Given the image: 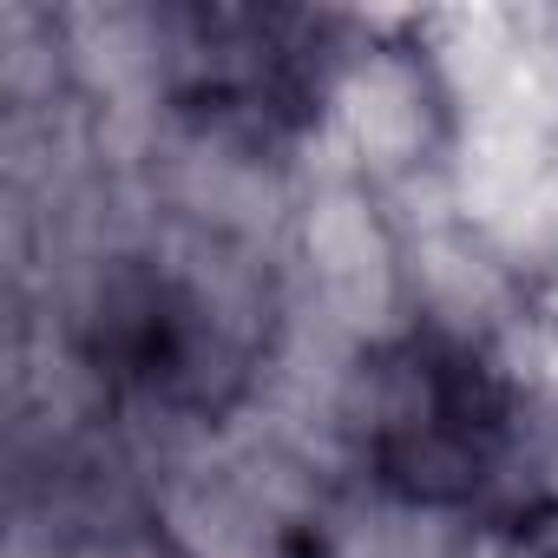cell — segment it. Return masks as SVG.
<instances>
[{"label":"cell","instance_id":"obj_1","mask_svg":"<svg viewBox=\"0 0 558 558\" xmlns=\"http://www.w3.org/2000/svg\"><path fill=\"white\" fill-rule=\"evenodd\" d=\"M349 447L375 499L421 525H519L545 460L525 388L460 329L408 323L349 375Z\"/></svg>","mask_w":558,"mask_h":558},{"label":"cell","instance_id":"obj_2","mask_svg":"<svg viewBox=\"0 0 558 558\" xmlns=\"http://www.w3.org/2000/svg\"><path fill=\"white\" fill-rule=\"evenodd\" d=\"M263 290L210 250H125L80 303V355L99 388L151 414L217 421L250 395Z\"/></svg>","mask_w":558,"mask_h":558},{"label":"cell","instance_id":"obj_3","mask_svg":"<svg viewBox=\"0 0 558 558\" xmlns=\"http://www.w3.org/2000/svg\"><path fill=\"white\" fill-rule=\"evenodd\" d=\"M349 21L296 8H184L171 14L165 99L210 138L290 145L336 106Z\"/></svg>","mask_w":558,"mask_h":558},{"label":"cell","instance_id":"obj_4","mask_svg":"<svg viewBox=\"0 0 558 558\" xmlns=\"http://www.w3.org/2000/svg\"><path fill=\"white\" fill-rule=\"evenodd\" d=\"M388 519H401V506L368 519V506L310 466L236 460L171 532L191 558H395Z\"/></svg>","mask_w":558,"mask_h":558},{"label":"cell","instance_id":"obj_5","mask_svg":"<svg viewBox=\"0 0 558 558\" xmlns=\"http://www.w3.org/2000/svg\"><path fill=\"white\" fill-rule=\"evenodd\" d=\"M551 27H558V14H551Z\"/></svg>","mask_w":558,"mask_h":558}]
</instances>
